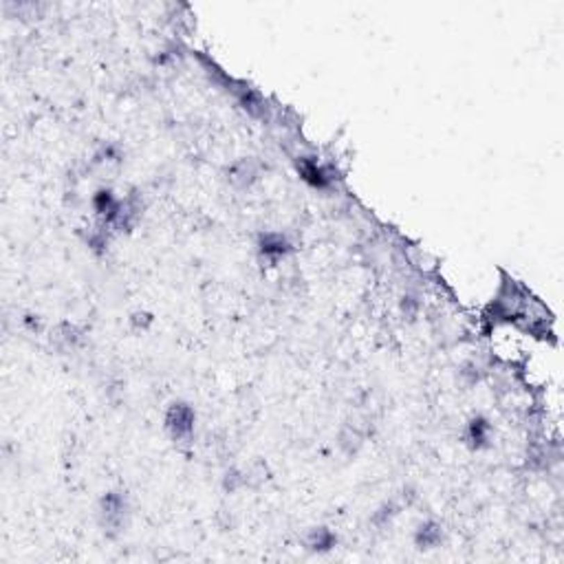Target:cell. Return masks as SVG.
Returning a JSON list of instances; mask_svg holds the SVG:
<instances>
[{
  "instance_id": "6da1fadb",
  "label": "cell",
  "mask_w": 564,
  "mask_h": 564,
  "mask_svg": "<svg viewBox=\"0 0 564 564\" xmlns=\"http://www.w3.org/2000/svg\"><path fill=\"white\" fill-rule=\"evenodd\" d=\"M194 421L197 415L188 404H172L168 415H165V430L170 432L174 441H188L194 432Z\"/></svg>"
},
{
  "instance_id": "7a4b0ae2",
  "label": "cell",
  "mask_w": 564,
  "mask_h": 564,
  "mask_svg": "<svg viewBox=\"0 0 564 564\" xmlns=\"http://www.w3.org/2000/svg\"><path fill=\"white\" fill-rule=\"evenodd\" d=\"M126 496L119 492H108L99 503V522L104 531L108 533H117L124 527V518H126Z\"/></svg>"
},
{
  "instance_id": "3957f363",
  "label": "cell",
  "mask_w": 564,
  "mask_h": 564,
  "mask_svg": "<svg viewBox=\"0 0 564 564\" xmlns=\"http://www.w3.org/2000/svg\"><path fill=\"white\" fill-rule=\"evenodd\" d=\"M298 172H300V176L304 179L306 183L313 185V188H320V190L329 188L331 181H333L331 170L326 168V165L317 163L311 157H300L298 159Z\"/></svg>"
},
{
  "instance_id": "277c9868",
  "label": "cell",
  "mask_w": 564,
  "mask_h": 564,
  "mask_svg": "<svg viewBox=\"0 0 564 564\" xmlns=\"http://www.w3.org/2000/svg\"><path fill=\"white\" fill-rule=\"evenodd\" d=\"M291 242L282 236V234H265L260 236V242H258V251L265 260H269L272 265H276L278 260H282L285 256L291 251Z\"/></svg>"
},
{
  "instance_id": "5b68a950",
  "label": "cell",
  "mask_w": 564,
  "mask_h": 564,
  "mask_svg": "<svg viewBox=\"0 0 564 564\" xmlns=\"http://www.w3.org/2000/svg\"><path fill=\"white\" fill-rule=\"evenodd\" d=\"M256 179H258V163L254 159L238 161L232 170H229V181L236 188H249Z\"/></svg>"
},
{
  "instance_id": "8992f818",
  "label": "cell",
  "mask_w": 564,
  "mask_h": 564,
  "mask_svg": "<svg viewBox=\"0 0 564 564\" xmlns=\"http://www.w3.org/2000/svg\"><path fill=\"white\" fill-rule=\"evenodd\" d=\"M465 437H467V443L472 447H476V450L485 447L487 445V439H490V423H487V419H483V417L470 419L467 430H465Z\"/></svg>"
},
{
  "instance_id": "52a82bcc",
  "label": "cell",
  "mask_w": 564,
  "mask_h": 564,
  "mask_svg": "<svg viewBox=\"0 0 564 564\" xmlns=\"http://www.w3.org/2000/svg\"><path fill=\"white\" fill-rule=\"evenodd\" d=\"M441 538H443V533H441V527L437 522H432V520H428V522H423L421 527L417 529V536H415V542H417V547H421V549H432V547H439L441 545Z\"/></svg>"
},
{
  "instance_id": "ba28073f",
  "label": "cell",
  "mask_w": 564,
  "mask_h": 564,
  "mask_svg": "<svg viewBox=\"0 0 564 564\" xmlns=\"http://www.w3.org/2000/svg\"><path fill=\"white\" fill-rule=\"evenodd\" d=\"M335 540L338 538L333 536L331 529L315 527V529H311L309 536H306V547H309L311 551H329L331 547H335Z\"/></svg>"
},
{
  "instance_id": "9c48e42d",
  "label": "cell",
  "mask_w": 564,
  "mask_h": 564,
  "mask_svg": "<svg viewBox=\"0 0 564 564\" xmlns=\"http://www.w3.org/2000/svg\"><path fill=\"white\" fill-rule=\"evenodd\" d=\"M53 340H56V344L60 346V349L71 351V349H75V346L80 344L82 335H80V331L75 329V326H71V324H62V326L56 331Z\"/></svg>"
},
{
  "instance_id": "30bf717a",
  "label": "cell",
  "mask_w": 564,
  "mask_h": 564,
  "mask_svg": "<svg viewBox=\"0 0 564 564\" xmlns=\"http://www.w3.org/2000/svg\"><path fill=\"white\" fill-rule=\"evenodd\" d=\"M362 443H364V437H362V432L357 430V428L342 430V434H340V447H342L344 454H355L357 450H360Z\"/></svg>"
},
{
  "instance_id": "8fae6325",
  "label": "cell",
  "mask_w": 564,
  "mask_h": 564,
  "mask_svg": "<svg viewBox=\"0 0 564 564\" xmlns=\"http://www.w3.org/2000/svg\"><path fill=\"white\" fill-rule=\"evenodd\" d=\"M397 514H399V507H397L395 503H386L383 507H379V511L373 516V522L377 524V527H386Z\"/></svg>"
},
{
  "instance_id": "7c38bea8",
  "label": "cell",
  "mask_w": 564,
  "mask_h": 564,
  "mask_svg": "<svg viewBox=\"0 0 564 564\" xmlns=\"http://www.w3.org/2000/svg\"><path fill=\"white\" fill-rule=\"evenodd\" d=\"M150 322H152V317H150L148 313H135V315H133V324H135L137 329H148Z\"/></svg>"
}]
</instances>
